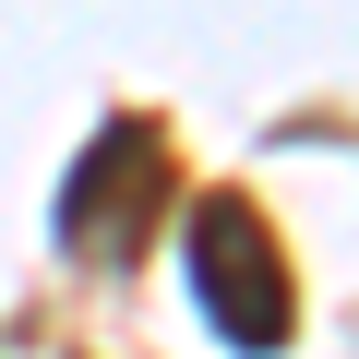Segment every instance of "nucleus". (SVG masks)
Wrapping results in <instances>:
<instances>
[{
    "instance_id": "1",
    "label": "nucleus",
    "mask_w": 359,
    "mask_h": 359,
    "mask_svg": "<svg viewBox=\"0 0 359 359\" xmlns=\"http://www.w3.org/2000/svg\"><path fill=\"white\" fill-rule=\"evenodd\" d=\"M168 192H180L168 120H156V108H120V120H96V132H84V156L60 168L48 252H60V264H84V276H96V264H132V252L156 240Z\"/></svg>"
},
{
    "instance_id": "2",
    "label": "nucleus",
    "mask_w": 359,
    "mask_h": 359,
    "mask_svg": "<svg viewBox=\"0 0 359 359\" xmlns=\"http://www.w3.org/2000/svg\"><path fill=\"white\" fill-rule=\"evenodd\" d=\"M180 264H192V299H204L216 347L276 359L299 335V276H287V252H276V228H264L252 192H204L180 216Z\"/></svg>"
}]
</instances>
